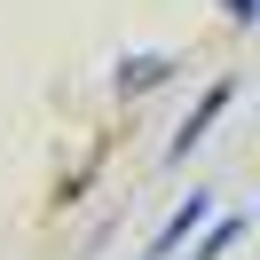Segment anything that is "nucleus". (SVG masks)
I'll return each mask as SVG.
<instances>
[{"label":"nucleus","instance_id":"nucleus-1","mask_svg":"<svg viewBox=\"0 0 260 260\" xmlns=\"http://www.w3.org/2000/svg\"><path fill=\"white\" fill-rule=\"evenodd\" d=\"M229 103H237V79H213V87H205V95H197V103H189V118H181V126H174V142H166V158H174V166H181V158H189V150H197V142H205V134H213V126H221V111H229Z\"/></svg>","mask_w":260,"mask_h":260},{"label":"nucleus","instance_id":"nucleus-2","mask_svg":"<svg viewBox=\"0 0 260 260\" xmlns=\"http://www.w3.org/2000/svg\"><path fill=\"white\" fill-rule=\"evenodd\" d=\"M213 213H221V205H213V189H189V197H181L174 213H166V229H158V237H150V260H174L181 244H189L197 229L213 221Z\"/></svg>","mask_w":260,"mask_h":260},{"label":"nucleus","instance_id":"nucleus-3","mask_svg":"<svg viewBox=\"0 0 260 260\" xmlns=\"http://www.w3.org/2000/svg\"><path fill=\"white\" fill-rule=\"evenodd\" d=\"M244 229H252V213H213V221L189 237V260H221L229 244H244Z\"/></svg>","mask_w":260,"mask_h":260},{"label":"nucleus","instance_id":"nucleus-4","mask_svg":"<svg viewBox=\"0 0 260 260\" xmlns=\"http://www.w3.org/2000/svg\"><path fill=\"white\" fill-rule=\"evenodd\" d=\"M174 55H126V63H118V95H150V87H166L174 79Z\"/></svg>","mask_w":260,"mask_h":260},{"label":"nucleus","instance_id":"nucleus-5","mask_svg":"<svg viewBox=\"0 0 260 260\" xmlns=\"http://www.w3.org/2000/svg\"><path fill=\"white\" fill-rule=\"evenodd\" d=\"M221 8H229V24H237V32L252 24V0H221Z\"/></svg>","mask_w":260,"mask_h":260}]
</instances>
